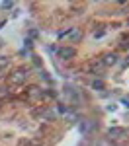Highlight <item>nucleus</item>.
Wrapping results in <instances>:
<instances>
[{
	"label": "nucleus",
	"instance_id": "1",
	"mask_svg": "<svg viewBox=\"0 0 129 146\" xmlns=\"http://www.w3.org/2000/svg\"><path fill=\"white\" fill-rule=\"evenodd\" d=\"M57 37L59 39H69L70 43H80L84 33H82L80 27H70V29H67V31H61Z\"/></svg>",
	"mask_w": 129,
	"mask_h": 146
},
{
	"label": "nucleus",
	"instance_id": "2",
	"mask_svg": "<svg viewBox=\"0 0 129 146\" xmlns=\"http://www.w3.org/2000/svg\"><path fill=\"white\" fill-rule=\"evenodd\" d=\"M27 78H29V70L27 68H16L10 74V84L18 86V84H23Z\"/></svg>",
	"mask_w": 129,
	"mask_h": 146
},
{
	"label": "nucleus",
	"instance_id": "3",
	"mask_svg": "<svg viewBox=\"0 0 129 146\" xmlns=\"http://www.w3.org/2000/svg\"><path fill=\"white\" fill-rule=\"evenodd\" d=\"M117 60H119V55H117V53H108L106 56H102V58H100V62L104 64V68L117 64Z\"/></svg>",
	"mask_w": 129,
	"mask_h": 146
},
{
	"label": "nucleus",
	"instance_id": "4",
	"mask_svg": "<svg viewBox=\"0 0 129 146\" xmlns=\"http://www.w3.org/2000/svg\"><path fill=\"white\" fill-rule=\"evenodd\" d=\"M41 98H43V90L41 88H37V86H29L27 88V100L37 101V100H41Z\"/></svg>",
	"mask_w": 129,
	"mask_h": 146
},
{
	"label": "nucleus",
	"instance_id": "5",
	"mask_svg": "<svg viewBox=\"0 0 129 146\" xmlns=\"http://www.w3.org/2000/svg\"><path fill=\"white\" fill-rule=\"evenodd\" d=\"M57 53H59V56H61L63 60H70L72 56L76 55V51H74L72 47H61V49H59Z\"/></svg>",
	"mask_w": 129,
	"mask_h": 146
},
{
	"label": "nucleus",
	"instance_id": "6",
	"mask_svg": "<svg viewBox=\"0 0 129 146\" xmlns=\"http://www.w3.org/2000/svg\"><path fill=\"white\" fill-rule=\"evenodd\" d=\"M57 115H59L57 107H47V109L41 111V117H43L45 121H55V119H57Z\"/></svg>",
	"mask_w": 129,
	"mask_h": 146
},
{
	"label": "nucleus",
	"instance_id": "7",
	"mask_svg": "<svg viewBox=\"0 0 129 146\" xmlns=\"http://www.w3.org/2000/svg\"><path fill=\"white\" fill-rule=\"evenodd\" d=\"M108 135H110V138L117 140V138H123L125 131H123V129H117V127H114V129H110V131H108Z\"/></svg>",
	"mask_w": 129,
	"mask_h": 146
},
{
	"label": "nucleus",
	"instance_id": "8",
	"mask_svg": "<svg viewBox=\"0 0 129 146\" xmlns=\"http://www.w3.org/2000/svg\"><path fill=\"white\" fill-rule=\"evenodd\" d=\"M90 72L92 74H96V76H102L104 74V64L98 60V62H94V64H90Z\"/></svg>",
	"mask_w": 129,
	"mask_h": 146
},
{
	"label": "nucleus",
	"instance_id": "9",
	"mask_svg": "<svg viewBox=\"0 0 129 146\" xmlns=\"http://www.w3.org/2000/svg\"><path fill=\"white\" fill-rule=\"evenodd\" d=\"M10 56H0V70H8L10 68Z\"/></svg>",
	"mask_w": 129,
	"mask_h": 146
},
{
	"label": "nucleus",
	"instance_id": "10",
	"mask_svg": "<svg viewBox=\"0 0 129 146\" xmlns=\"http://www.w3.org/2000/svg\"><path fill=\"white\" fill-rule=\"evenodd\" d=\"M92 88L96 92H102V90H104V82H102V80H94V82H92Z\"/></svg>",
	"mask_w": 129,
	"mask_h": 146
},
{
	"label": "nucleus",
	"instance_id": "11",
	"mask_svg": "<svg viewBox=\"0 0 129 146\" xmlns=\"http://www.w3.org/2000/svg\"><path fill=\"white\" fill-rule=\"evenodd\" d=\"M8 96H10V90L4 88V86H0V100H6Z\"/></svg>",
	"mask_w": 129,
	"mask_h": 146
},
{
	"label": "nucleus",
	"instance_id": "12",
	"mask_svg": "<svg viewBox=\"0 0 129 146\" xmlns=\"http://www.w3.org/2000/svg\"><path fill=\"white\" fill-rule=\"evenodd\" d=\"M12 8H14V2H8V0L2 2V10H12Z\"/></svg>",
	"mask_w": 129,
	"mask_h": 146
},
{
	"label": "nucleus",
	"instance_id": "13",
	"mask_svg": "<svg viewBox=\"0 0 129 146\" xmlns=\"http://www.w3.org/2000/svg\"><path fill=\"white\" fill-rule=\"evenodd\" d=\"M29 35H31V37H37V35H39V31H37V29H31V31H29Z\"/></svg>",
	"mask_w": 129,
	"mask_h": 146
}]
</instances>
